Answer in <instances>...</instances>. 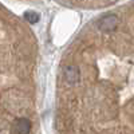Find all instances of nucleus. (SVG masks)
Segmentation results:
<instances>
[{"instance_id": "f03ea898", "label": "nucleus", "mask_w": 134, "mask_h": 134, "mask_svg": "<svg viewBox=\"0 0 134 134\" xmlns=\"http://www.w3.org/2000/svg\"><path fill=\"white\" fill-rule=\"evenodd\" d=\"M63 76L69 85H75L81 79V70L75 64H67V67H64L63 70Z\"/></svg>"}, {"instance_id": "7ed1b4c3", "label": "nucleus", "mask_w": 134, "mask_h": 134, "mask_svg": "<svg viewBox=\"0 0 134 134\" xmlns=\"http://www.w3.org/2000/svg\"><path fill=\"white\" fill-rule=\"evenodd\" d=\"M30 131H31L30 119H27L24 117H20V118H16L14 121V125H12V133L14 134H28Z\"/></svg>"}, {"instance_id": "f257e3e1", "label": "nucleus", "mask_w": 134, "mask_h": 134, "mask_svg": "<svg viewBox=\"0 0 134 134\" xmlns=\"http://www.w3.org/2000/svg\"><path fill=\"white\" fill-rule=\"evenodd\" d=\"M118 23H119L118 16L110 14V15H106V16L100 18L98 20V28L100 31H103V32H110V31L115 30V27L118 26Z\"/></svg>"}, {"instance_id": "20e7f679", "label": "nucleus", "mask_w": 134, "mask_h": 134, "mask_svg": "<svg viewBox=\"0 0 134 134\" xmlns=\"http://www.w3.org/2000/svg\"><path fill=\"white\" fill-rule=\"evenodd\" d=\"M24 19L31 24H35L36 21L39 20V15L36 12H32V11H28V12L24 14Z\"/></svg>"}]
</instances>
